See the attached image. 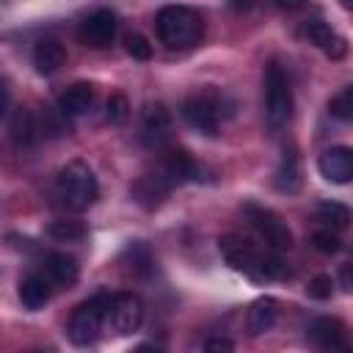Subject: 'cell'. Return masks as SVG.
I'll return each mask as SVG.
<instances>
[{"label":"cell","mask_w":353,"mask_h":353,"mask_svg":"<svg viewBox=\"0 0 353 353\" xmlns=\"http://www.w3.org/2000/svg\"><path fill=\"white\" fill-rule=\"evenodd\" d=\"M108 303H110V295L108 292H99L88 301H83L72 317H69V325H66V334L74 345L85 347V345H94L105 331V317H108Z\"/></svg>","instance_id":"8992f818"},{"label":"cell","mask_w":353,"mask_h":353,"mask_svg":"<svg viewBox=\"0 0 353 353\" xmlns=\"http://www.w3.org/2000/svg\"><path fill=\"white\" fill-rule=\"evenodd\" d=\"M336 281H339V287H342L345 292H353V262H345V265L339 268Z\"/></svg>","instance_id":"f546056e"},{"label":"cell","mask_w":353,"mask_h":353,"mask_svg":"<svg viewBox=\"0 0 353 353\" xmlns=\"http://www.w3.org/2000/svg\"><path fill=\"white\" fill-rule=\"evenodd\" d=\"M204 350H210V353H215V350H234V342H229L223 336H215V339L204 342Z\"/></svg>","instance_id":"4dcf8cb0"},{"label":"cell","mask_w":353,"mask_h":353,"mask_svg":"<svg viewBox=\"0 0 353 353\" xmlns=\"http://www.w3.org/2000/svg\"><path fill=\"white\" fill-rule=\"evenodd\" d=\"M314 221H317L320 226H325V229L342 232V229L350 226L353 212H350V207H345V204H339V201H320V204L314 207Z\"/></svg>","instance_id":"7402d4cb"},{"label":"cell","mask_w":353,"mask_h":353,"mask_svg":"<svg viewBox=\"0 0 353 353\" xmlns=\"http://www.w3.org/2000/svg\"><path fill=\"white\" fill-rule=\"evenodd\" d=\"M328 113L339 121H353V85H347V88H342L339 94L331 97Z\"/></svg>","instance_id":"d4e9b609"},{"label":"cell","mask_w":353,"mask_h":353,"mask_svg":"<svg viewBox=\"0 0 353 353\" xmlns=\"http://www.w3.org/2000/svg\"><path fill=\"white\" fill-rule=\"evenodd\" d=\"M47 234L58 243H77L85 237V226L83 221H74V218H58L47 226Z\"/></svg>","instance_id":"cb8c5ba5"},{"label":"cell","mask_w":353,"mask_h":353,"mask_svg":"<svg viewBox=\"0 0 353 353\" xmlns=\"http://www.w3.org/2000/svg\"><path fill=\"white\" fill-rule=\"evenodd\" d=\"M160 41L168 50H190L204 36V19L188 6H163L154 17Z\"/></svg>","instance_id":"7a4b0ae2"},{"label":"cell","mask_w":353,"mask_h":353,"mask_svg":"<svg viewBox=\"0 0 353 353\" xmlns=\"http://www.w3.org/2000/svg\"><path fill=\"white\" fill-rule=\"evenodd\" d=\"M41 273L52 281V287L69 290V287H74V281H77V276H80V265H77L74 256L55 251V254H47V256H44Z\"/></svg>","instance_id":"9a60e30c"},{"label":"cell","mask_w":353,"mask_h":353,"mask_svg":"<svg viewBox=\"0 0 353 353\" xmlns=\"http://www.w3.org/2000/svg\"><path fill=\"white\" fill-rule=\"evenodd\" d=\"M243 215H245V221L251 223V229L265 240L268 248L284 251V248L292 245V232H290V226H287L270 207H262V204L248 201V204L243 207Z\"/></svg>","instance_id":"52a82bcc"},{"label":"cell","mask_w":353,"mask_h":353,"mask_svg":"<svg viewBox=\"0 0 353 353\" xmlns=\"http://www.w3.org/2000/svg\"><path fill=\"white\" fill-rule=\"evenodd\" d=\"M331 292H334V279H331V276H325V273L314 276V279L306 284V295H309V298H314V301H328V298H331Z\"/></svg>","instance_id":"f1b7e54d"},{"label":"cell","mask_w":353,"mask_h":353,"mask_svg":"<svg viewBox=\"0 0 353 353\" xmlns=\"http://www.w3.org/2000/svg\"><path fill=\"white\" fill-rule=\"evenodd\" d=\"M8 132H11V141H14L17 149H25V146L33 143V138H36V127H33V119H30V113H28L25 108H19V110L11 116V121H8Z\"/></svg>","instance_id":"603a6c76"},{"label":"cell","mask_w":353,"mask_h":353,"mask_svg":"<svg viewBox=\"0 0 353 353\" xmlns=\"http://www.w3.org/2000/svg\"><path fill=\"white\" fill-rule=\"evenodd\" d=\"M312 248L320 251V254H328V256H331V254H336V251L342 248V240L336 237L334 229H325V226H323V229H317V232L312 234Z\"/></svg>","instance_id":"484cf974"},{"label":"cell","mask_w":353,"mask_h":353,"mask_svg":"<svg viewBox=\"0 0 353 353\" xmlns=\"http://www.w3.org/2000/svg\"><path fill=\"white\" fill-rule=\"evenodd\" d=\"M171 188H174L171 179H168L163 171H154V174H143V176H138L135 185L130 188V193H132V199H135L141 207L154 210V207L163 204V199L171 193Z\"/></svg>","instance_id":"4fadbf2b"},{"label":"cell","mask_w":353,"mask_h":353,"mask_svg":"<svg viewBox=\"0 0 353 353\" xmlns=\"http://www.w3.org/2000/svg\"><path fill=\"white\" fill-rule=\"evenodd\" d=\"M292 85L287 72L273 61L265 69V121L270 130H284L292 119Z\"/></svg>","instance_id":"5b68a950"},{"label":"cell","mask_w":353,"mask_h":353,"mask_svg":"<svg viewBox=\"0 0 353 353\" xmlns=\"http://www.w3.org/2000/svg\"><path fill=\"white\" fill-rule=\"evenodd\" d=\"M279 312H281V303H279L273 295L256 298V301L251 303V309H248V331H251L254 336L270 331V328L276 325V320H279Z\"/></svg>","instance_id":"d6986e66"},{"label":"cell","mask_w":353,"mask_h":353,"mask_svg":"<svg viewBox=\"0 0 353 353\" xmlns=\"http://www.w3.org/2000/svg\"><path fill=\"white\" fill-rule=\"evenodd\" d=\"M168 138H171V116H168L165 105H160V102L146 105L143 116H141V141L149 149H157Z\"/></svg>","instance_id":"8fae6325"},{"label":"cell","mask_w":353,"mask_h":353,"mask_svg":"<svg viewBox=\"0 0 353 353\" xmlns=\"http://www.w3.org/2000/svg\"><path fill=\"white\" fill-rule=\"evenodd\" d=\"M320 174L334 182V185H345L353 179V146H331L320 154L317 160Z\"/></svg>","instance_id":"7c38bea8"},{"label":"cell","mask_w":353,"mask_h":353,"mask_svg":"<svg viewBox=\"0 0 353 353\" xmlns=\"http://www.w3.org/2000/svg\"><path fill=\"white\" fill-rule=\"evenodd\" d=\"M94 85L91 83H72L61 97H58V113L61 116H83L94 105Z\"/></svg>","instance_id":"e0dca14e"},{"label":"cell","mask_w":353,"mask_h":353,"mask_svg":"<svg viewBox=\"0 0 353 353\" xmlns=\"http://www.w3.org/2000/svg\"><path fill=\"white\" fill-rule=\"evenodd\" d=\"M105 116L110 124H121L127 116H130V102L124 94H110L108 105H105Z\"/></svg>","instance_id":"4316f807"},{"label":"cell","mask_w":353,"mask_h":353,"mask_svg":"<svg viewBox=\"0 0 353 353\" xmlns=\"http://www.w3.org/2000/svg\"><path fill=\"white\" fill-rule=\"evenodd\" d=\"M66 61V50L55 39H41L33 47V66L39 74H55Z\"/></svg>","instance_id":"ffe728a7"},{"label":"cell","mask_w":353,"mask_h":353,"mask_svg":"<svg viewBox=\"0 0 353 353\" xmlns=\"http://www.w3.org/2000/svg\"><path fill=\"white\" fill-rule=\"evenodd\" d=\"M251 6H254V0H232V8H237V11H240V8L245 11V8H251Z\"/></svg>","instance_id":"d6a6232c"},{"label":"cell","mask_w":353,"mask_h":353,"mask_svg":"<svg viewBox=\"0 0 353 353\" xmlns=\"http://www.w3.org/2000/svg\"><path fill=\"white\" fill-rule=\"evenodd\" d=\"M52 295V281L44 273H30L19 281V301L28 312H39Z\"/></svg>","instance_id":"ac0fdd59"},{"label":"cell","mask_w":353,"mask_h":353,"mask_svg":"<svg viewBox=\"0 0 353 353\" xmlns=\"http://www.w3.org/2000/svg\"><path fill=\"white\" fill-rule=\"evenodd\" d=\"M143 320V303L132 292H113L108 303V317H105V331L127 336L141 328Z\"/></svg>","instance_id":"ba28073f"},{"label":"cell","mask_w":353,"mask_h":353,"mask_svg":"<svg viewBox=\"0 0 353 353\" xmlns=\"http://www.w3.org/2000/svg\"><path fill=\"white\" fill-rule=\"evenodd\" d=\"M160 171L171 179V185H182V182H199L204 179V168L185 152V149H174L165 154Z\"/></svg>","instance_id":"5bb4252c"},{"label":"cell","mask_w":353,"mask_h":353,"mask_svg":"<svg viewBox=\"0 0 353 353\" xmlns=\"http://www.w3.org/2000/svg\"><path fill=\"white\" fill-rule=\"evenodd\" d=\"M226 97L221 91H215L212 85H204L201 91H196L193 97H188L182 102V119L201 135H218L221 130V119L232 116L229 110H223Z\"/></svg>","instance_id":"277c9868"},{"label":"cell","mask_w":353,"mask_h":353,"mask_svg":"<svg viewBox=\"0 0 353 353\" xmlns=\"http://www.w3.org/2000/svg\"><path fill=\"white\" fill-rule=\"evenodd\" d=\"M276 3V8H281V11H298L306 0H273Z\"/></svg>","instance_id":"1f68e13d"},{"label":"cell","mask_w":353,"mask_h":353,"mask_svg":"<svg viewBox=\"0 0 353 353\" xmlns=\"http://www.w3.org/2000/svg\"><path fill=\"white\" fill-rule=\"evenodd\" d=\"M301 36H303L309 44L320 47V50L325 52V58H331V61H339V58H345V52H347L345 39H342L336 30H331L323 19H306V22L301 25Z\"/></svg>","instance_id":"30bf717a"},{"label":"cell","mask_w":353,"mask_h":353,"mask_svg":"<svg viewBox=\"0 0 353 353\" xmlns=\"http://www.w3.org/2000/svg\"><path fill=\"white\" fill-rule=\"evenodd\" d=\"M97 196H99L97 176L83 160H72L58 171V176H55V199H58V204L63 210L83 212L97 201Z\"/></svg>","instance_id":"3957f363"},{"label":"cell","mask_w":353,"mask_h":353,"mask_svg":"<svg viewBox=\"0 0 353 353\" xmlns=\"http://www.w3.org/2000/svg\"><path fill=\"white\" fill-rule=\"evenodd\" d=\"M342 3V8H347V11H353V0H339Z\"/></svg>","instance_id":"836d02e7"},{"label":"cell","mask_w":353,"mask_h":353,"mask_svg":"<svg viewBox=\"0 0 353 353\" xmlns=\"http://www.w3.org/2000/svg\"><path fill=\"white\" fill-rule=\"evenodd\" d=\"M218 248H221V254H223V259H226L229 268H234L237 273L248 276L256 284L279 281V279H287L290 276V268L284 265V259L279 254H273V248L270 251H262L254 243L243 240L240 234H223V237H218Z\"/></svg>","instance_id":"6da1fadb"},{"label":"cell","mask_w":353,"mask_h":353,"mask_svg":"<svg viewBox=\"0 0 353 353\" xmlns=\"http://www.w3.org/2000/svg\"><path fill=\"white\" fill-rule=\"evenodd\" d=\"M273 185L281 193H298L301 190V157H298V152L292 146L284 149L281 163H279L276 176H273Z\"/></svg>","instance_id":"44dd1931"},{"label":"cell","mask_w":353,"mask_h":353,"mask_svg":"<svg viewBox=\"0 0 353 353\" xmlns=\"http://www.w3.org/2000/svg\"><path fill=\"white\" fill-rule=\"evenodd\" d=\"M116 14L110 8H97L94 14H88L80 28H77V39L83 47H91V50H105L113 44L116 39Z\"/></svg>","instance_id":"9c48e42d"},{"label":"cell","mask_w":353,"mask_h":353,"mask_svg":"<svg viewBox=\"0 0 353 353\" xmlns=\"http://www.w3.org/2000/svg\"><path fill=\"white\" fill-rule=\"evenodd\" d=\"M312 342H317L325 350H347V336H345V323L336 317H317L309 328Z\"/></svg>","instance_id":"2e32d148"},{"label":"cell","mask_w":353,"mask_h":353,"mask_svg":"<svg viewBox=\"0 0 353 353\" xmlns=\"http://www.w3.org/2000/svg\"><path fill=\"white\" fill-rule=\"evenodd\" d=\"M124 50H127V55H132L135 61H149V58H152V44H149L141 33H130V36L124 39Z\"/></svg>","instance_id":"83f0119b"}]
</instances>
